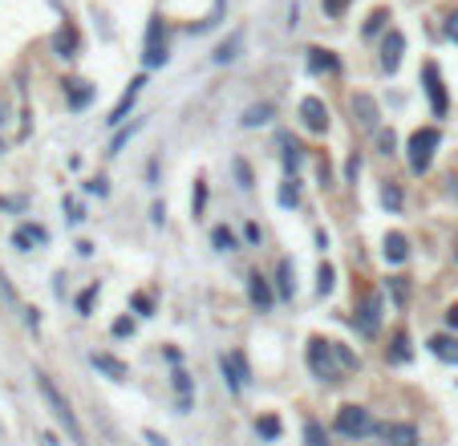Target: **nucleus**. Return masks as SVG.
Wrapping results in <instances>:
<instances>
[{
    "label": "nucleus",
    "instance_id": "1",
    "mask_svg": "<svg viewBox=\"0 0 458 446\" xmlns=\"http://www.w3.org/2000/svg\"><path fill=\"white\" fill-rule=\"evenodd\" d=\"M37 377V390H41V398L49 401V410H53V418L65 426V434H69L73 446H85V430H81V422H77V414H73V406L65 398H61V390L53 385V377L49 374H33Z\"/></svg>",
    "mask_w": 458,
    "mask_h": 446
},
{
    "label": "nucleus",
    "instance_id": "2",
    "mask_svg": "<svg viewBox=\"0 0 458 446\" xmlns=\"http://www.w3.org/2000/svg\"><path fill=\"white\" fill-rule=\"evenodd\" d=\"M438 142H442L438 126H422V130H414V138H410V170L414 175H426V170H430V159H434Z\"/></svg>",
    "mask_w": 458,
    "mask_h": 446
},
{
    "label": "nucleus",
    "instance_id": "3",
    "mask_svg": "<svg viewBox=\"0 0 458 446\" xmlns=\"http://www.w3.org/2000/svg\"><path fill=\"white\" fill-rule=\"evenodd\" d=\"M167 57H170V49H167V24H163V17H150V29H146V49H142L146 70L167 65Z\"/></svg>",
    "mask_w": 458,
    "mask_h": 446
},
{
    "label": "nucleus",
    "instance_id": "4",
    "mask_svg": "<svg viewBox=\"0 0 458 446\" xmlns=\"http://www.w3.org/2000/svg\"><path fill=\"white\" fill-rule=\"evenodd\" d=\"M333 341H320V337H313L309 341V369H313L320 381H337V365H333Z\"/></svg>",
    "mask_w": 458,
    "mask_h": 446
},
{
    "label": "nucleus",
    "instance_id": "5",
    "mask_svg": "<svg viewBox=\"0 0 458 446\" xmlns=\"http://www.w3.org/2000/svg\"><path fill=\"white\" fill-rule=\"evenodd\" d=\"M337 430L341 434H349V438H361V434L373 430V418H369L365 406H341L337 410Z\"/></svg>",
    "mask_w": 458,
    "mask_h": 446
},
{
    "label": "nucleus",
    "instance_id": "6",
    "mask_svg": "<svg viewBox=\"0 0 458 446\" xmlns=\"http://www.w3.org/2000/svg\"><path fill=\"white\" fill-rule=\"evenodd\" d=\"M422 81H426V94H430V106H434V114L442 118V114H446V86H442V70H438L434 61H426V70H422Z\"/></svg>",
    "mask_w": 458,
    "mask_h": 446
},
{
    "label": "nucleus",
    "instance_id": "7",
    "mask_svg": "<svg viewBox=\"0 0 458 446\" xmlns=\"http://www.w3.org/2000/svg\"><path fill=\"white\" fill-rule=\"evenodd\" d=\"M300 118H304V126H309L313 134H325V130H329V106H325L320 97H304V102H300Z\"/></svg>",
    "mask_w": 458,
    "mask_h": 446
},
{
    "label": "nucleus",
    "instance_id": "8",
    "mask_svg": "<svg viewBox=\"0 0 458 446\" xmlns=\"http://www.w3.org/2000/svg\"><path fill=\"white\" fill-rule=\"evenodd\" d=\"M219 365H223V377H227V385L240 394L243 385H247V377H252V374H247V361H243V353H227Z\"/></svg>",
    "mask_w": 458,
    "mask_h": 446
},
{
    "label": "nucleus",
    "instance_id": "9",
    "mask_svg": "<svg viewBox=\"0 0 458 446\" xmlns=\"http://www.w3.org/2000/svg\"><path fill=\"white\" fill-rule=\"evenodd\" d=\"M247 296H252V305L260 308V312H268V308L276 305V292H272V284L256 272V276H247Z\"/></svg>",
    "mask_w": 458,
    "mask_h": 446
},
{
    "label": "nucleus",
    "instance_id": "10",
    "mask_svg": "<svg viewBox=\"0 0 458 446\" xmlns=\"http://www.w3.org/2000/svg\"><path fill=\"white\" fill-rule=\"evenodd\" d=\"M142 86H146V77H134V81H130V90L122 94V102H118V106H114V110H110V118H106L110 126H122V118L130 114V106L138 102V94H142Z\"/></svg>",
    "mask_w": 458,
    "mask_h": 446
},
{
    "label": "nucleus",
    "instance_id": "11",
    "mask_svg": "<svg viewBox=\"0 0 458 446\" xmlns=\"http://www.w3.org/2000/svg\"><path fill=\"white\" fill-rule=\"evenodd\" d=\"M382 438L389 446H418V430L410 422H386L382 426Z\"/></svg>",
    "mask_w": 458,
    "mask_h": 446
},
{
    "label": "nucleus",
    "instance_id": "12",
    "mask_svg": "<svg viewBox=\"0 0 458 446\" xmlns=\"http://www.w3.org/2000/svg\"><path fill=\"white\" fill-rule=\"evenodd\" d=\"M77 45H81V37H77L73 24H61V29L53 33V49H57V57H77Z\"/></svg>",
    "mask_w": 458,
    "mask_h": 446
},
{
    "label": "nucleus",
    "instance_id": "13",
    "mask_svg": "<svg viewBox=\"0 0 458 446\" xmlns=\"http://www.w3.org/2000/svg\"><path fill=\"white\" fill-rule=\"evenodd\" d=\"M353 114H357V122H361L365 130H377V102H373V97L369 94H357L353 97Z\"/></svg>",
    "mask_w": 458,
    "mask_h": 446
},
{
    "label": "nucleus",
    "instance_id": "14",
    "mask_svg": "<svg viewBox=\"0 0 458 446\" xmlns=\"http://www.w3.org/2000/svg\"><path fill=\"white\" fill-rule=\"evenodd\" d=\"M402 49H406V37H402V33L393 29V33L386 37V49H382V65H386L389 73L402 65Z\"/></svg>",
    "mask_w": 458,
    "mask_h": 446
},
{
    "label": "nucleus",
    "instance_id": "15",
    "mask_svg": "<svg viewBox=\"0 0 458 446\" xmlns=\"http://www.w3.org/2000/svg\"><path fill=\"white\" fill-rule=\"evenodd\" d=\"M309 70L313 73H337L341 61H337V53H329V49H309Z\"/></svg>",
    "mask_w": 458,
    "mask_h": 446
},
{
    "label": "nucleus",
    "instance_id": "16",
    "mask_svg": "<svg viewBox=\"0 0 458 446\" xmlns=\"http://www.w3.org/2000/svg\"><path fill=\"white\" fill-rule=\"evenodd\" d=\"M382 252H386L389 264H402V260L410 256V239H406L402 232H389V235H386V248H382Z\"/></svg>",
    "mask_w": 458,
    "mask_h": 446
},
{
    "label": "nucleus",
    "instance_id": "17",
    "mask_svg": "<svg viewBox=\"0 0 458 446\" xmlns=\"http://www.w3.org/2000/svg\"><path fill=\"white\" fill-rule=\"evenodd\" d=\"M240 45H243V29H236L227 41H219L215 45V53H211V61L215 65H223V61H231V57H240Z\"/></svg>",
    "mask_w": 458,
    "mask_h": 446
},
{
    "label": "nucleus",
    "instance_id": "18",
    "mask_svg": "<svg viewBox=\"0 0 458 446\" xmlns=\"http://www.w3.org/2000/svg\"><path fill=\"white\" fill-rule=\"evenodd\" d=\"M90 361H94V365H97V369H101L106 377H114V381H126V365H122L114 353H94Z\"/></svg>",
    "mask_w": 458,
    "mask_h": 446
},
{
    "label": "nucleus",
    "instance_id": "19",
    "mask_svg": "<svg viewBox=\"0 0 458 446\" xmlns=\"http://www.w3.org/2000/svg\"><path fill=\"white\" fill-rule=\"evenodd\" d=\"M13 244H17L21 252H28L33 244H45V228H37V223H24V228H17V232H13Z\"/></svg>",
    "mask_w": 458,
    "mask_h": 446
},
{
    "label": "nucleus",
    "instance_id": "20",
    "mask_svg": "<svg viewBox=\"0 0 458 446\" xmlns=\"http://www.w3.org/2000/svg\"><path fill=\"white\" fill-rule=\"evenodd\" d=\"M430 353L458 365V337H446V333H442V337H430Z\"/></svg>",
    "mask_w": 458,
    "mask_h": 446
},
{
    "label": "nucleus",
    "instance_id": "21",
    "mask_svg": "<svg viewBox=\"0 0 458 446\" xmlns=\"http://www.w3.org/2000/svg\"><path fill=\"white\" fill-rule=\"evenodd\" d=\"M65 90H69V106L73 110H85L90 97H94V86H90V81H69Z\"/></svg>",
    "mask_w": 458,
    "mask_h": 446
},
{
    "label": "nucleus",
    "instance_id": "22",
    "mask_svg": "<svg viewBox=\"0 0 458 446\" xmlns=\"http://www.w3.org/2000/svg\"><path fill=\"white\" fill-rule=\"evenodd\" d=\"M296 268H292V260H280V268H276V284H280V296H292L296 292Z\"/></svg>",
    "mask_w": 458,
    "mask_h": 446
},
{
    "label": "nucleus",
    "instance_id": "23",
    "mask_svg": "<svg viewBox=\"0 0 458 446\" xmlns=\"http://www.w3.org/2000/svg\"><path fill=\"white\" fill-rule=\"evenodd\" d=\"M268 122H272V106H268V102L243 110V126H268Z\"/></svg>",
    "mask_w": 458,
    "mask_h": 446
},
{
    "label": "nucleus",
    "instance_id": "24",
    "mask_svg": "<svg viewBox=\"0 0 458 446\" xmlns=\"http://www.w3.org/2000/svg\"><path fill=\"white\" fill-rule=\"evenodd\" d=\"M377 317H382V301H377V296H369V301H365V308H361V333H373V329H377Z\"/></svg>",
    "mask_w": 458,
    "mask_h": 446
},
{
    "label": "nucleus",
    "instance_id": "25",
    "mask_svg": "<svg viewBox=\"0 0 458 446\" xmlns=\"http://www.w3.org/2000/svg\"><path fill=\"white\" fill-rule=\"evenodd\" d=\"M211 244H215V252H236V232L231 228H211Z\"/></svg>",
    "mask_w": 458,
    "mask_h": 446
},
{
    "label": "nucleus",
    "instance_id": "26",
    "mask_svg": "<svg viewBox=\"0 0 458 446\" xmlns=\"http://www.w3.org/2000/svg\"><path fill=\"white\" fill-rule=\"evenodd\" d=\"M203 207H207V179H195V195H191V215L195 219L203 215Z\"/></svg>",
    "mask_w": 458,
    "mask_h": 446
},
{
    "label": "nucleus",
    "instance_id": "27",
    "mask_svg": "<svg viewBox=\"0 0 458 446\" xmlns=\"http://www.w3.org/2000/svg\"><path fill=\"white\" fill-rule=\"evenodd\" d=\"M138 130H142V122H130V130H118V134H114V142H110V154H118V150H122V146H126L130 138H134Z\"/></svg>",
    "mask_w": 458,
    "mask_h": 446
},
{
    "label": "nucleus",
    "instance_id": "28",
    "mask_svg": "<svg viewBox=\"0 0 458 446\" xmlns=\"http://www.w3.org/2000/svg\"><path fill=\"white\" fill-rule=\"evenodd\" d=\"M316 292H320V296H329V292H333V268H329V264H320V268H316Z\"/></svg>",
    "mask_w": 458,
    "mask_h": 446
},
{
    "label": "nucleus",
    "instance_id": "29",
    "mask_svg": "<svg viewBox=\"0 0 458 446\" xmlns=\"http://www.w3.org/2000/svg\"><path fill=\"white\" fill-rule=\"evenodd\" d=\"M296 203H300V191H296V179H288L280 187V207H296Z\"/></svg>",
    "mask_w": 458,
    "mask_h": 446
},
{
    "label": "nucleus",
    "instance_id": "30",
    "mask_svg": "<svg viewBox=\"0 0 458 446\" xmlns=\"http://www.w3.org/2000/svg\"><path fill=\"white\" fill-rule=\"evenodd\" d=\"M256 430H260L264 438H280V418H272V414H264V418L256 422Z\"/></svg>",
    "mask_w": 458,
    "mask_h": 446
},
{
    "label": "nucleus",
    "instance_id": "31",
    "mask_svg": "<svg viewBox=\"0 0 458 446\" xmlns=\"http://www.w3.org/2000/svg\"><path fill=\"white\" fill-rule=\"evenodd\" d=\"M333 353H337V361L345 369H357V353L349 349V345H337V341H333Z\"/></svg>",
    "mask_w": 458,
    "mask_h": 446
},
{
    "label": "nucleus",
    "instance_id": "32",
    "mask_svg": "<svg viewBox=\"0 0 458 446\" xmlns=\"http://www.w3.org/2000/svg\"><path fill=\"white\" fill-rule=\"evenodd\" d=\"M284 166H288V170H296V166H300V142H284Z\"/></svg>",
    "mask_w": 458,
    "mask_h": 446
},
{
    "label": "nucleus",
    "instance_id": "33",
    "mask_svg": "<svg viewBox=\"0 0 458 446\" xmlns=\"http://www.w3.org/2000/svg\"><path fill=\"white\" fill-rule=\"evenodd\" d=\"M304 438H309V446H329V438H325V430L316 422H304Z\"/></svg>",
    "mask_w": 458,
    "mask_h": 446
},
{
    "label": "nucleus",
    "instance_id": "34",
    "mask_svg": "<svg viewBox=\"0 0 458 446\" xmlns=\"http://www.w3.org/2000/svg\"><path fill=\"white\" fill-rule=\"evenodd\" d=\"M389 288H393V301H398V305H406V296H410L406 276H389Z\"/></svg>",
    "mask_w": 458,
    "mask_h": 446
},
{
    "label": "nucleus",
    "instance_id": "35",
    "mask_svg": "<svg viewBox=\"0 0 458 446\" xmlns=\"http://www.w3.org/2000/svg\"><path fill=\"white\" fill-rule=\"evenodd\" d=\"M393 361H410V341H406V333L393 337Z\"/></svg>",
    "mask_w": 458,
    "mask_h": 446
},
{
    "label": "nucleus",
    "instance_id": "36",
    "mask_svg": "<svg viewBox=\"0 0 458 446\" xmlns=\"http://www.w3.org/2000/svg\"><path fill=\"white\" fill-rule=\"evenodd\" d=\"M94 301H97V284H90V288L77 296V312H90V308H94Z\"/></svg>",
    "mask_w": 458,
    "mask_h": 446
},
{
    "label": "nucleus",
    "instance_id": "37",
    "mask_svg": "<svg viewBox=\"0 0 458 446\" xmlns=\"http://www.w3.org/2000/svg\"><path fill=\"white\" fill-rule=\"evenodd\" d=\"M231 166H236V179H240V187L247 191V187H252V166L243 163V159H236V163H231Z\"/></svg>",
    "mask_w": 458,
    "mask_h": 446
},
{
    "label": "nucleus",
    "instance_id": "38",
    "mask_svg": "<svg viewBox=\"0 0 458 446\" xmlns=\"http://www.w3.org/2000/svg\"><path fill=\"white\" fill-rule=\"evenodd\" d=\"M382 203L398 212V207H402V191H398V187H386V191H382Z\"/></svg>",
    "mask_w": 458,
    "mask_h": 446
},
{
    "label": "nucleus",
    "instance_id": "39",
    "mask_svg": "<svg viewBox=\"0 0 458 446\" xmlns=\"http://www.w3.org/2000/svg\"><path fill=\"white\" fill-rule=\"evenodd\" d=\"M320 8H325L329 17H341V13L349 8V0H320Z\"/></svg>",
    "mask_w": 458,
    "mask_h": 446
},
{
    "label": "nucleus",
    "instance_id": "40",
    "mask_svg": "<svg viewBox=\"0 0 458 446\" xmlns=\"http://www.w3.org/2000/svg\"><path fill=\"white\" fill-rule=\"evenodd\" d=\"M377 142H382V154H393V150H398V138H393V130H382V134H377Z\"/></svg>",
    "mask_w": 458,
    "mask_h": 446
},
{
    "label": "nucleus",
    "instance_id": "41",
    "mask_svg": "<svg viewBox=\"0 0 458 446\" xmlns=\"http://www.w3.org/2000/svg\"><path fill=\"white\" fill-rule=\"evenodd\" d=\"M174 390H179V394H183V398H187V394H191V377L183 374V369H174Z\"/></svg>",
    "mask_w": 458,
    "mask_h": 446
},
{
    "label": "nucleus",
    "instance_id": "42",
    "mask_svg": "<svg viewBox=\"0 0 458 446\" xmlns=\"http://www.w3.org/2000/svg\"><path fill=\"white\" fill-rule=\"evenodd\" d=\"M357 175H361V159L353 154V159L345 163V179H349V183H357Z\"/></svg>",
    "mask_w": 458,
    "mask_h": 446
},
{
    "label": "nucleus",
    "instance_id": "43",
    "mask_svg": "<svg viewBox=\"0 0 458 446\" xmlns=\"http://www.w3.org/2000/svg\"><path fill=\"white\" fill-rule=\"evenodd\" d=\"M126 333H134V321H130V317H118V321H114V337H126Z\"/></svg>",
    "mask_w": 458,
    "mask_h": 446
},
{
    "label": "nucleus",
    "instance_id": "44",
    "mask_svg": "<svg viewBox=\"0 0 458 446\" xmlns=\"http://www.w3.org/2000/svg\"><path fill=\"white\" fill-rule=\"evenodd\" d=\"M85 191H90V195H110L106 179H90V183H85Z\"/></svg>",
    "mask_w": 458,
    "mask_h": 446
},
{
    "label": "nucleus",
    "instance_id": "45",
    "mask_svg": "<svg viewBox=\"0 0 458 446\" xmlns=\"http://www.w3.org/2000/svg\"><path fill=\"white\" fill-rule=\"evenodd\" d=\"M65 215H69L73 223H81V219H85V212H81V207H77L73 199H65Z\"/></svg>",
    "mask_w": 458,
    "mask_h": 446
},
{
    "label": "nucleus",
    "instance_id": "46",
    "mask_svg": "<svg viewBox=\"0 0 458 446\" xmlns=\"http://www.w3.org/2000/svg\"><path fill=\"white\" fill-rule=\"evenodd\" d=\"M386 21H389L386 13H373V17H369V24H365V33H377V29H382Z\"/></svg>",
    "mask_w": 458,
    "mask_h": 446
},
{
    "label": "nucleus",
    "instance_id": "47",
    "mask_svg": "<svg viewBox=\"0 0 458 446\" xmlns=\"http://www.w3.org/2000/svg\"><path fill=\"white\" fill-rule=\"evenodd\" d=\"M134 308L146 317V312H150V296H142V292H138V296H134Z\"/></svg>",
    "mask_w": 458,
    "mask_h": 446
},
{
    "label": "nucleus",
    "instance_id": "48",
    "mask_svg": "<svg viewBox=\"0 0 458 446\" xmlns=\"http://www.w3.org/2000/svg\"><path fill=\"white\" fill-rule=\"evenodd\" d=\"M243 235H247V244H260V228H256V223H247V228H243Z\"/></svg>",
    "mask_w": 458,
    "mask_h": 446
},
{
    "label": "nucleus",
    "instance_id": "49",
    "mask_svg": "<svg viewBox=\"0 0 458 446\" xmlns=\"http://www.w3.org/2000/svg\"><path fill=\"white\" fill-rule=\"evenodd\" d=\"M446 33H450V41H458V13L446 21Z\"/></svg>",
    "mask_w": 458,
    "mask_h": 446
},
{
    "label": "nucleus",
    "instance_id": "50",
    "mask_svg": "<svg viewBox=\"0 0 458 446\" xmlns=\"http://www.w3.org/2000/svg\"><path fill=\"white\" fill-rule=\"evenodd\" d=\"M163 215H167V207H163V203H154V207H150V219H154V223H163Z\"/></svg>",
    "mask_w": 458,
    "mask_h": 446
},
{
    "label": "nucleus",
    "instance_id": "51",
    "mask_svg": "<svg viewBox=\"0 0 458 446\" xmlns=\"http://www.w3.org/2000/svg\"><path fill=\"white\" fill-rule=\"evenodd\" d=\"M146 443H150V446H167V438H163V434H154V430H146Z\"/></svg>",
    "mask_w": 458,
    "mask_h": 446
},
{
    "label": "nucleus",
    "instance_id": "52",
    "mask_svg": "<svg viewBox=\"0 0 458 446\" xmlns=\"http://www.w3.org/2000/svg\"><path fill=\"white\" fill-rule=\"evenodd\" d=\"M446 325H450V329H458V305L446 308Z\"/></svg>",
    "mask_w": 458,
    "mask_h": 446
},
{
    "label": "nucleus",
    "instance_id": "53",
    "mask_svg": "<svg viewBox=\"0 0 458 446\" xmlns=\"http://www.w3.org/2000/svg\"><path fill=\"white\" fill-rule=\"evenodd\" d=\"M0 122H4V106H0Z\"/></svg>",
    "mask_w": 458,
    "mask_h": 446
},
{
    "label": "nucleus",
    "instance_id": "54",
    "mask_svg": "<svg viewBox=\"0 0 458 446\" xmlns=\"http://www.w3.org/2000/svg\"><path fill=\"white\" fill-rule=\"evenodd\" d=\"M0 154H4V138H0Z\"/></svg>",
    "mask_w": 458,
    "mask_h": 446
},
{
    "label": "nucleus",
    "instance_id": "55",
    "mask_svg": "<svg viewBox=\"0 0 458 446\" xmlns=\"http://www.w3.org/2000/svg\"><path fill=\"white\" fill-rule=\"evenodd\" d=\"M215 8H223V0H215Z\"/></svg>",
    "mask_w": 458,
    "mask_h": 446
},
{
    "label": "nucleus",
    "instance_id": "56",
    "mask_svg": "<svg viewBox=\"0 0 458 446\" xmlns=\"http://www.w3.org/2000/svg\"><path fill=\"white\" fill-rule=\"evenodd\" d=\"M455 260H458V252H455Z\"/></svg>",
    "mask_w": 458,
    "mask_h": 446
}]
</instances>
